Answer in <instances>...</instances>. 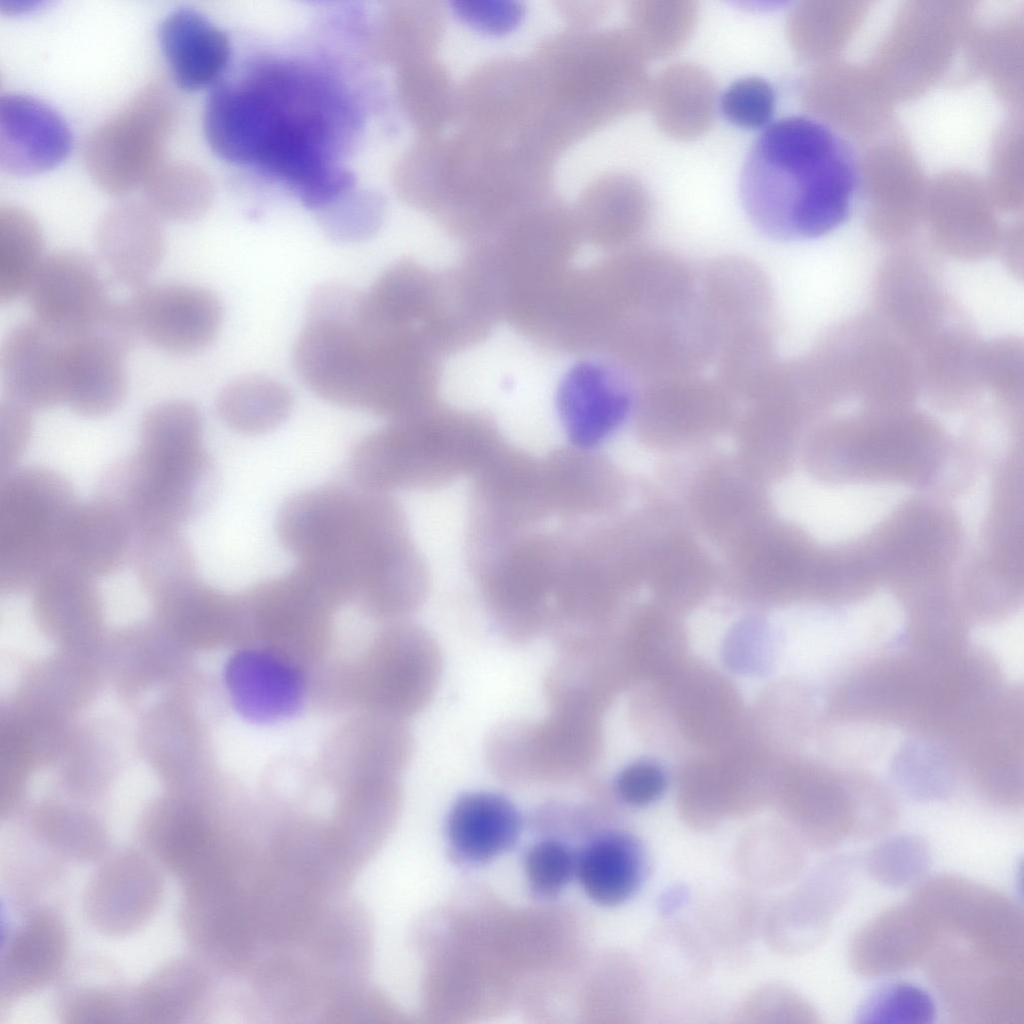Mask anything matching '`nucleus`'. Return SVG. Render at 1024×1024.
Instances as JSON below:
<instances>
[{"label":"nucleus","instance_id":"28","mask_svg":"<svg viewBox=\"0 0 1024 1024\" xmlns=\"http://www.w3.org/2000/svg\"><path fill=\"white\" fill-rule=\"evenodd\" d=\"M128 350L99 331L70 337L65 404L76 414L102 417L124 401Z\"/></svg>","mask_w":1024,"mask_h":1024},{"label":"nucleus","instance_id":"40","mask_svg":"<svg viewBox=\"0 0 1024 1024\" xmlns=\"http://www.w3.org/2000/svg\"><path fill=\"white\" fill-rule=\"evenodd\" d=\"M204 979L188 962L171 965L145 983L136 995L138 1015L150 1022L183 1016L201 997Z\"/></svg>","mask_w":1024,"mask_h":1024},{"label":"nucleus","instance_id":"12","mask_svg":"<svg viewBox=\"0 0 1024 1024\" xmlns=\"http://www.w3.org/2000/svg\"><path fill=\"white\" fill-rule=\"evenodd\" d=\"M177 115L175 96L165 82L143 87L87 138L83 156L93 182L113 196L143 186L162 163Z\"/></svg>","mask_w":1024,"mask_h":1024},{"label":"nucleus","instance_id":"13","mask_svg":"<svg viewBox=\"0 0 1024 1024\" xmlns=\"http://www.w3.org/2000/svg\"><path fill=\"white\" fill-rule=\"evenodd\" d=\"M910 901L934 931L999 966L1023 971V914L1006 895L960 876L941 874L919 883Z\"/></svg>","mask_w":1024,"mask_h":1024},{"label":"nucleus","instance_id":"8","mask_svg":"<svg viewBox=\"0 0 1024 1024\" xmlns=\"http://www.w3.org/2000/svg\"><path fill=\"white\" fill-rule=\"evenodd\" d=\"M71 483L45 466L16 467L0 479V587H32L61 559L64 534L77 505Z\"/></svg>","mask_w":1024,"mask_h":1024},{"label":"nucleus","instance_id":"11","mask_svg":"<svg viewBox=\"0 0 1024 1024\" xmlns=\"http://www.w3.org/2000/svg\"><path fill=\"white\" fill-rule=\"evenodd\" d=\"M241 638L310 675L325 660L336 607L297 568L235 595Z\"/></svg>","mask_w":1024,"mask_h":1024},{"label":"nucleus","instance_id":"10","mask_svg":"<svg viewBox=\"0 0 1024 1024\" xmlns=\"http://www.w3.org/2000/svg\"><path fill=\"white\" fill-rule=\"evenodd\" d=\"M346 668L351 708L403 720L433 697L442 656L427 630L400 619L380 630Z\"/></svg>","mask_w":1024,"mask_h":1024},{"label":"nucleus","instance_id":"25","mask_svg":"<svg viewBox=\"0 0 1024 1024\" xmlns=\"http://www.w3.org/2000/svg\"><path fill=\"white\" fill-rule=\"evenodd\" d=\"M933 938L928 918L909 901L883 911L858 930L849 948L850 965L865 978L892 975L923 962Z\"/></svg>","mask_w":1024,"mask_h":1024},{"label":"nucleus","instance_id":"23","mask_svg":"<svg viewBox=\"0 0 1024 1024\" xmlns=\"http://www.w3.org/2000/svg\"><path fill=\"white\" fill-rule=\"evenodd\" d=\"M545 507L563 523L586 521L614 502L617 478L609 463L593 449L561 447L540 459Z\"/></svg>","mask_w":1024,"mask_h":1024},{"label":"nucleus","instance_id":"16","mask_svg":"<svg viewBox=\"0 0 1024 1024\" xmlns=\"http://www.w3.org/2000/svg\"><path fill=\"white\" fill-rule=\"evenodd\" d=\"M126 305L138 337L174 355L208 347L223 318L221 302L212 291L185 283H146L134 289Z\"/></svg>","mask_w":1024,"mask_h":1024},{"label":"nucleus","instance_id":"35","mask_svg":"<svg viewBox=\"0 0 1024 1024\" xmlns=\"http://www.w3.org/2000/svg\"><path fill=\"white\" fill-rule=\"evenodd\" d=\"M292 396L279 381L247 375L227 384L216 400V412L230 429L248 435L274 430L290 414Z\"/></svg>","mask_w":1024,"mask_h":1024},{"label":"nucleus","instance_id":"2","mask_svg":"<svg viewBox=\"0 0 1024 1024\" xmlns=\"http://www.w3.org/2000/svg\"><path fill=\"white\" fill-rule=\"evenodd\" d=\"M294 363L305 384L334 404L390 420L435 405V351L374 316L363 293L347 286L313 294Z\"/></svg>","mask_w":1024,"mask_h":1024},{"label":"nucleus","instance_id":"39","mask_svg":"<svg viewBox=\"0 0 1024 1024\" xmlns=\"http://www.w3.org/2000/svg\"><path fill=\"white\" fill-rule=\"evenodd\" d=\"M629 29L648 58H666L690 39L698 7L689 0H636L628 7Z\"/></svg>","mask_w":1024,"mask_h":1024},{"label":"nucleus","instance_id":"42","mask_svg":"<svg viewBox=\"0 0 1024 1024\" xmlns=\"http://www.w3.org/2000/svg\"><path fill=\"white\" fill-rule=\"evenodd\" d=\"M524 873L533 897H557L576 877L577 851L557 838L534 843L524 856Z\"/></svg>","mask_w":1024,"mask_h":1024},{"label":"nucleus","instance_id":"6","mask_svg":"<svg viewBox=\"0 0 1024 1024\" xmlns=\"http://www.w3.org/2000/svg\"><path fill=\"white\" fill-rule=\"evenodd\" d=\"M503 441L487 416L434 405L363 437L351 451L349 472L368 491L431 490L473 476Z\"/></svg>","mask_w":1024,"mask_h":1024},{"label":"nucleus","instance_id":"30","mask_svg":"<svg viewBox=\"0 0 1024 1024\" xmlns=\"http://www.w3.org/2000/svg\"><path fill=\"white\" fill-rule=\"evenodd\" d=\"M159 42L175 83L196 91L219 79L230 59L226 34L201 13L180 8L167 15Z\"/></svg>","mask_w":1024,"mask_h":1024},{"label":"nucleus","instance_id":"31","mask_svg":"<svg viewBox=\"0 0 1024 1024\" xmlns=\"http://www.w3.org/2000/svg\"><path fill=\"white\" fill-rule=\"evenodd\" d=\"M647 103L664 134L676 140H694L713 123L717 88L702 67L674 63L650 81Z\"/></svg>","mask_w":1024,"mask_h":1024},{"label":"nucleus","instance_id":"21","mask_svg":"<svg viewBox=\"0 0 1024 1024\" xmlns=\"http://www.w3.org/2000/svg\"><path fill=\"white\" fill-rule=\"evenodd\" d=\"M327 743L323 769L335 787L371 777H397L409 761L412 738L403 720L363 712Z\"/></svg>","mask_w":1024,"mask_h":1024},{"label":"nucleus","instance_id":"44","mask_svg":"<svg viewBox=\"0 0 1024 1024\" xmlns=\"http://www.w3.org/2000/svg\"><path fill=\"white\" fill-rule=\"evenodd\" d=\"M725 119L744 129L766 125L775 109L773 87L759 77L741 78L728 86L720 98Z\"/></svg>","mask_w":1024,"mask_h":1024},{"label":"nucleus","instance_id":"48","mask_svg":"<svg viewBox=\"0 0 1024 1024\" xmlns=\"http://www.w3.org/2000/svg\"><path fill=\"white\" fill-rule=\"evenodd\" d=\"M1 9L7 13H19L31 10L35 7L37 2L30 1H19V2H1Z\"/></svg>","mask_w":1024,"mask_h":1024},{"label":"nucleus","instance_id":"43","mask_svg":"<svg viewBox=\"0 0 1024 1024\" xmlns=\"http://www.w3.org/2000/svg\"><path fill=\"white\" fill-rule=\"evenodd\" d=\"M936 1007L930 995L911 983L894 982L874 991L859 1008L860 1022L931 1023Z\"/></svg>","mask_w":1024,"mask_h":1024},{"label":"nucleus","instance_id":"3","mask_svg":"<svg viewBox=\"0 0 1024 1024\" xmlns=\"http://www.w3.org/2000/svg\"><path fill=\"white\" fill-rule=\"evenodd\" d=\"M276 533L297 568L337 608L357 604L417 551L400 503L356 485L294 494L278 511Z\"/></svg>","mask_w":1024,"mask_h":1024},{"label":"nucleus","instance_id":"47","mask_svg":"<svg viewBox=\"0 0 1024 1024\" xmlns=\"http://www.w3.org/2000/svg\"><path fill=\"white\" fill-rule=\"evenodd\" d=\"M665 788V773L658 765L647 761L626 766L615 781L619 797L632 806L653 803L663 794Z\"/></svg>","mask_w":1024,"mask_h":1024},{"label":"nucleus","instance_id":"33","mask_svg":"<svg viewBox=\"0 0 1024 1024\" xmlns=\"http://www.w3.org/2000/svg\"><path fill=\"white\" fill-rule=\"evenodd\" d=\"M67 934L54 914L31 916L10 940L1 964L2 989L31 992L55 977L67 953Z\"/></svg>","mask_w":1024,"mask_h":1024},{"label":"nucleus","instance_id":"38","mask_svg":"<svg viewBox=\"0 0 1024 1024\" xmlns=\"http://www.w3.org/2000/svg\"><path fill=\"white\" fill-rule=\"evenodd\" d=\"M144 203L163 221L190 222L203 216L213 199L211 182L198 166L162 162L143 185Z\"/></svg>","mask_w":1024,"mask_h":1024},{"label":"nucleus","instance_id":"34","mask_svg":"<svg viewBox=\"0 0 1024 1024\" xmlns=\"http://www.w3.org/2000/svg\"><path fill=\"white\" fill-rule=\"evenodd\" d=\"M650 212L643 184L624 173H610L593 182L583 195L580 220L598 238L629 235L641 229Z\"/></svg>","mask_w":1024,"mask_h":1024},{"label":"nucleus","instance_id":"32","mask_svg":"<svg viewBox=\"0 0 1024 1024\" xmlns=\"http://www.w3.org/2000/svg\"><path fill=\"white\" fill-rule=\"evenodd\" d=\"M646 872L642 844L624 831H605L577 852L576 877L589 899L604 907L625 903Z\"/></svg>","mask_w":1024,"mask_h":1024},{"label":"nucleus","instance_id":"22","mask_svg":"<svg viewBox=\"0 0 1024 1024\" xmlns=\"http://www.w3.org/2000/svg\"><path fill=\"white\" fill-rule=\"evenodd\" d=\"M71 149L63 119L43 102L26 95L0 99V167L14 176H30L59 165Z\"/></svg>","mask_w":1024,"mask_h":1024},{"label":"nucleus","instance_id":"36","mask_svg":"<svg viewBox=\"0 0 1024 1024\" xmlns=\"http://www.w3.org/2000/svg\"><path fill=\"white\" fill-rule=\"evenodd\" d=\"M41 228L25 209L0 207V301L27 293L45 257Z\"/></svg>","mask_w":1024,"mask_h":1024},{"label":"nucleus","instance_id":"18","mask_svg":"<svg viewBox=\"0 0 1024 1024\" xmlns=\"http://www.w3.org/2000/svg\"><path fill=\"white\" fill-rule=\"evenodd\" d=\"M69 340L34 318L16 324L0 349L4 395L33 410L65 404Z\"/></svg>","mask_w":1024,"mask_h":1024},{"label":"nucleus","instance_id":"37","mask_svg":"<svg viewBox=\"0 0 1024 1024\" xmlns=\"http://www.w3.org/2000/svg\"><path fill=\"white\" fill-rule=\"evenodd\" d=\"M131 560L139 584L156 600L197 577L192 548L180 530L137 535Z\"/></svg>","mask_w":1024,"mask_h":1024},{"label":"nucleus","instance_id":"7","mask_svg":"<svg viewBox=\"0 0 1024 1024\" xmlns=\"http://www.w3.org/2000/svg\"><path fill=\"white\" fill-rule=\"evenodd\" d=\"M558 40V39H557ZM579 56L570 57L559 40L550 44L539 74L557 114L581 133L640 109L647 103L648 57L628 29H612L579 38Z\"/></svg>","mask_w":1024,"mask_h":1024},{"label":"nucleus","instance_id":"14","mask_svg":"<svg viewBox=\"0 0 1024 1024\" xmlns=\"http://www.w3.org/2000/svg\"><path fill=\"white\" fill-rule=\"evenodd\" d=\"M538 722L510 721L486 744L492 772L510 782L562 781L580 776L591 747L590 712L551 707Z\"/></svg>","mask_w":1024,"mask_h":1024},{"label":"nucleus","instance_id":"27","mask_svg":"<svg viewBox=\"0 0 1024 1024\" xmlns=\"http://www.w3.org/2000/svg\"><path fill=\"white\" fill-rule=\"evenodd\" d=\"M161 889L159 873L146 858L123 853L103 866L91 882L87 911L103 930L129 931L151 915Z\"/></svg>","mask_w":1024,"mask_h":1024},{"label":"nucleus","instance_id":"1","mask_svg":"<svg viewBox=\"0 0 1024 1024\" xmlns=\"http://www.w3.org/2000/svg\"><path fill=\"white\" fill-rule=\"evenodd\" d=\"M359 115L345 87L328 71L297 60L254 63L237 80L212 90L204 130L212 150L288 186L319 211L354 186L341 164Z\"/></svg>","mask_w":1024,"mask_h":1024},{"label":"nucleus","instance_id":"26","mask_svg":"<svg viewBox=\"0 0 1024 1024\" xmlns=\"http://www.w3.org/2000/svg\"><path fill=\"white\" fill-rule=\"evenodd\" d=\"M522 829L518 809L505 796L468 792L451 806L445 824L449 854L468 867L485 865L511 850Z\"/></svg>","mask_w":1024,"mask_h":1024},{"label":"nucleus","instance_id":"41","mask_svg":"<svg viewBox=\"0 0 1024 1024\" xmlns=\"http://www.w3.org/2000/svg\"><path fill=\"white\" fill-rule=\"evenodd\" d=\"M931 865L927 842L919 836L906 834L885 839L870 849L864 866L878 883L903 887L919 881Z\"/></svg>","mask_w":1024,"mask_h":1024},{"label":"nucleus","instance_id":"24","mask_svg":"<svg viewBox=\"0 0 1024 1024\" xmlns=\"http://www.w3.org/2000/svg\"><path fill=\"white\" fill-rule=\"evenodd\" d=\"M96 247L112 277L137 289L147 283L165 256L162 220L144 202L117 203L98 222Z\"/></svg>","mask_w":1024,"mask_h":1024},{"label":"nucleus","instance_id":"15","mask_svg":"<svg viewBox=\"0 0 1024 1024\" xmlns=\"http://www.w3.org/2000/svg\"><path fill=\"white\" fill-rule=\"evenodd\" d=\"M467 546L495 543L550 517L540 459L503 441L474 473Z\"/></svg>","mask_w":1024,"mask_h":1024},{"label":"nucleus","instance_id":"45","mask_svg":"<svg viewBox=\"0 0 1024 1024\" xmlns=\"http://www.w3.org/2000/svg\"><path fill=\"white\" fill-rule=\"evenodd\" d=\"M350 191L320 211L324 229L340 240H359L374 233L383 216V204L370 194Z\"/></svg>","mask_w":1024,"mask_h":1024},{"label":"nucleus","instance_id":"29","mask_svg":"<svg viewBox=\"0 0 1024 1024\" xmlns=\"http://www.w3.org/2000/svg\"><path fill=\"white\" fill-rule=\"evenodd\" d=\"M137 534L122 511L96 497L77 503L66 526L61 559L88 575L114 574L132 558Z\"/></svg>","mask_w":1024,"mask_h":1024},{"label":"nucleus","instance_id":"17","mask_svg":"<svg viewBox=\"0 0 1024 1024\" xmlns=\"http://www.w3.org/2000/svg\"><path fill=\"white\" fill-rule=\"evenodd\" d=\"M33 318L68 337L96 331L113 301L103 276L87 255H47L27 293Z\"/></svg>","mask_w":1024,"mask_h":1024},{"label":"nucleus","instance_id":"5","mask_svg":"<svg viewBox=\"0 0 1024 1024\" xmlns=\"http://www.w3.org/2000/svg\"><path fill=\"white\" fill-rule=\"evenodd\" d=\"M213 472L203 423L164 411L141 423L137 450L103 474L97 496L117 506L137 535L180 530L210 496Z\"/></svg>","mask_w":1024,"mask_h":1024},{"label":"nucleus","instance_id":"9","mask_svg":"<svg viewBox=\"0 0 1024 1024\" xmlns=\"http://www.w3.org/2000/svg\"><path fill=\"white\" fill-rule=\"evenodd\" d=\"M558 545L557 529L535 527L468 553L481 596L510 639L529 640L548 627Z\"/></svg>","mask_w":1024,"mask_h":1024},{"label":"nucleus","instance_id":"46","mask_svg":"<svg viewBox=\"0 0 1024 1024\" xmlns=\"http://www.w3.org/2000/svg\"><path fill=\"white\" fill-rule=\"evenodd\" d=\"M32 432L33 409L3 395L0 401V474L18 467Z\"/></svg>","mask_w":1024,"mask_h":1024},{"label":"nucleus","instance_id":"4","mask_svg":"<svg viewBox=\"0 0 1024 1024\" xmlns=\"http://www.w3.org/2000/svg\"><path fill=\"white\" fill-rule=\"evenodd\" d=\"M859 185L853 151L818 119L790 116L754 141L740 175L750 222L778 240H806L841 226Z\"/></svg>","mask_w":1024,"mask_h":1024},{"label":"nucleus","instance_id":"20","mask_svg":"<svg viewBox=\"0 0 1024 1024\" xmlns=\"http://www.w3.org/2000/svg\"><path fill=\"white\" fill-rule=\"evenodd\" d=\"M310 675L287 659L246 645L227 661L224 680L238 714L254 724H274L301 710Z\"/></svg>","mask_w":1024,"mask_h":1024},{"label":"nucleus","instance_id":"19","mask_svg":"<svg viewBox=\"0 0 1024 1024\" xmlns=\"http://www.w3.org/2000/svg\"><path fill=\"white\" fill-rule=\"evenodd\" d=\"M632 404L627 376L614 364L581 360L564 375L556 406L561 424L574 446L593 449L626 418Z\"/></svg>","mask_w":1024,"mask_h":1024}]
</instances>
